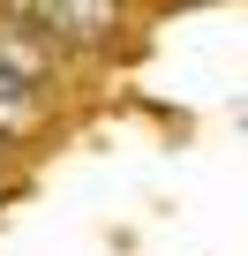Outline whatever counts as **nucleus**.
Here are the masks:
<instances>
[{"mask_svg": "<svg viewBox=\"0 0 248 256\" xmlns=\"http://www.w3.org/2000/svg\"><path fill=\"white\" fill-rule=\"evenodd\" d=\"M23 23L60 30V38H105L113 30V8H23Z\"/></svg>", "mask_w": 248, "mask_h": 256, "instance_id": "f03ea898", "label": "nucleus"}, {"mask_svg": "<svg viewBox=\"0 0 248 256\" xmlns=\"http://www.w3.org/2000/svg\"><path fill=\"white\" fill-rule=\"evenodd\" d=\"M38 120V83L15 68V60H0V136H15V128Z\"/></svg>", "mask_w": 248, "mask_h": 256, "instance_id": "f257e3e1", "label": "nucleus"}]
</instances>
